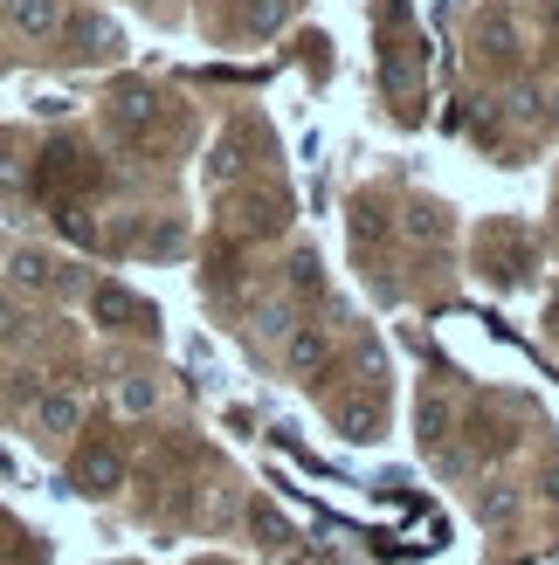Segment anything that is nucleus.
Masks as SVG:
<instances>
[{"mask_svg":"<svg viewBox=\"0 0 559 565\" xmlns=\"http://www.w3.org/2000/svg\"><path fill=\"white\" fill-rule=\"evenodd\" d=\"M91 310H97L110 331H152V310L138 303L131 290H118V282H97V290H91Z\"/></svg>","mask_w":559,"mask_h":565,"instance_id":"1","label":"nucleus"},{"mask_svg":"<svg viewBox=\"0 0 559 565\" xmlns=\"http://www.w3.org/2000/svg\"><path fill=\"white\" fill-rule=\"evenodd\" d=\"M70 483H76L83 497H110V490L125 483V462L110 456V448H83V456L70 462Z\"/></svg>","mask_w":559,"mask_h":565,"instance_id":"2","label":"nucleus"},{"mask_svg":"<svg viewBox=\"0 0 559 565\" xmlns=\"http://www.w3.org/2000/svg\"><path fill=\"white\" fill-rule=\"evenodd\" d=\"M76 420H83L76 393H42V401H35V428L42 435H76Z\"/></svg>","mask_w":559,"mask_h":565,"instance_id":"3","label":"nucleus"},{"mask_svg":"<svg viewBox=\"0 0 559 565\" xmlns=\"http://www.w3.org/2000/svg\"><path fill=\"white\" fill-rule=\"evenodd\" d=\"M14 282H21V290H49V282H63V269H55L49 256H42V248H14Z\"/></svg>","mask_w":559,"mask_h":565,"instance_id":"4","label":"nucleus"},{"mask_svg":"<svg viewBox=\"0 0 559 565\" xmlns=\"http://www.w3.org/2000/svg\"><path fill=\"white\" fill-rule=\"evenodd\" d=\"M8 14H14V28L21 35H55V0H8Z\"/></svg>","mask_w":559,"mask_h":565,"instance_id":"5","label":"nucleus"},{"mask_svg":"<svg viewBox=\"0 0 559 565\" xmlns=\"http://www.w3.org/2000/svg\"><path fill=\"white\" fill-rule=\"evenodd\" d=\"M291 365H297V373H325V365H331V338L325 331H297L291 338Z\"/></svg>","mask_w":559,"mask_h":565,"instance_id":"6","label":"nucleus"},{"mask_svg":"<svg viewBox=\"0 0 559 565\" xmlns=\"http://www.w3.org/2000/svg\"><path fill=\"white\" fill-rule=\"evenodd\" d=\"M249 531H256V539H270V545H291V524L270 511V503H256V511H249Z\"/></svg>","mask_w":559,"mask_h":565,"instance_id":"7","label":"nucleus"},{"mask_svg":"<svg viewBox=\"0 0 559 565\" xmlns=\"http://www.w3.org/2000/svg\"><path fill=\"white\" fill-rule=\"evenodd\" d=\"M414 428H422V441H442V435H450V407H442V401H422Z\"/></svg>","mask_w":559,"mask_h":565,"instance_id":"8","label":"nucleus"},{"mask_svg":"<svg viewBox=\"0 0 559 565\" xmlns=\"http://www.w3.org/2000/svg\"><path fill=\"white\" fill-rule=\"evenodd\" d=\"M118 407H125V414H146V407H152V386H146V380H125V386H118Z\"/></svg>","mask_w":559,"mask_h":565,"instance_id":"9","label":"nucleus"},{"mask_svg":"<svg viewBox=\"0 0 559 565\" xmlns=\"http://www.w3.org/2000/svg\"><path fill=\"white\" fill-rule=\"evenodd\" d=\"M291 282H297V290H318V263L297 256V263H291Z\"/></svg>","mask_w":559,"mask_h":565,"instance_id":"10","label":"nucleus"},{"mask_svg":"<svg viewBox=\"0 0 559 565\" xmlns=\"http://www.w3.org/2000/svg\"><path fill=\"white\" fill-rule=\"evenodd\" d=\"M14 331H21V310H14V303H0V338H14Z\"/></svg>","mask_w":559,"mask_h":565,"instance_id":"11","label":"nucleus"}]
</instances>
